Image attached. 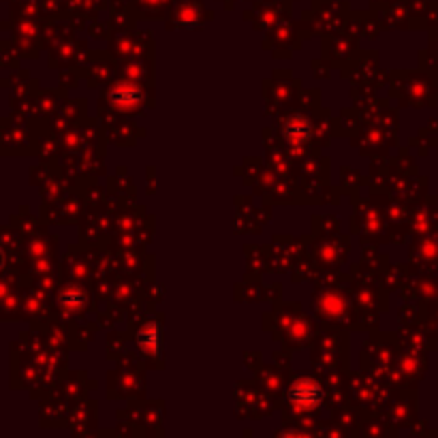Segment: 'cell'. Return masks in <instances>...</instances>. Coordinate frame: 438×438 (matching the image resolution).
Instances as JSON below:
<instances>
[{
  "instance_id": "6da1fadb",
  "label": "cell",
  "mask_w": 438,
  "mask_h": 438,
  "mask_svg": "<svg viewBox=\"0 0 438 438\" xmlns=\"http://www.w3.org/2000/svg\"><path fill=\"white\" fill-rule=\"evenodd\" d=\"M289 402L297 408H316L323 402V389L314 380H297L289 389Z\"/></svg>"
},
{
  "instance_id": "7a4b0ae2",
  "label": "cell",
  "mask_w": 438,
  "mask_h": 438,
  "mask_svg": "<svg viewBox=\"0 0 438 438\" xmlns=\"http://www.w3.org/2000/svg\"><path fill=\"white\" fill-rule=\"evenodd\" d=\"M280 438H306V436H301V434H297V432H284Z\"/></svg>"
}]
</instances>
